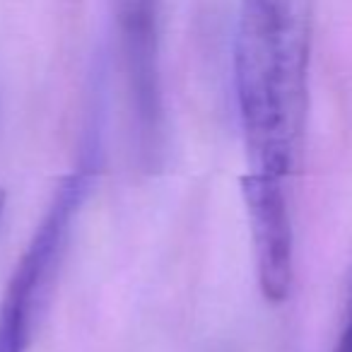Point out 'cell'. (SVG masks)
I'll use <instances>...</instances> for the list:
<instances>
[{"mask_svg": "<svg viewBox=\"0 0 352 352\" xmlns=\"http://www.w3.org/2000/svg\"><path fill=\"white\" fill-rule=\"evenodd\" d=\"M3 210H6V193L0 191V217H3Z\"/></svg>", "mask_w": 352, "mask_h": 352, "instance_id": "8992f818", "label": "cell"}, {"mask_svg": "<svg viewBox=\"0 0 352 352\" xmlns=\"http://www.w3.org/2000/svg\"><path fill=\"white\" fill-rule=\"evenodd\" d=\"M314 0H239L234 41L236 99L285 109L309 97Z\"/></svg>", "mask_w": 352, "mask_h": 352, "instance_id": "6da1fadb", "label": "cell"}, {"mask_svg": "<svg viewBox=\"0 0 352 352\" xmlns=\"http://www.w3.org/2000/svg\"><path fill=\"white\" fill-rule=\"evenodd\" d=\"M333 352H352V297H347V309H345V321H342L340 336L333 347Z\"/></svg>", "mask_w": 352, "mask_h": 352, "instance_id": "5b68a950", "label": "cell"}, {"mask_svg": "<svg viewBox=\"0 0 352 352\" xmlns=\"http://www.w3.org/2000/svg\"><path fill=\"white\" fill-rule=\"evenodd\" d=\"M113 12L138 152L152 166L164 150L162 0H113Z\"/></svg>", "mask_w": 352, "mask_h": 352, "instance_id": "3957f363", "label": "cell"}, {"mask_svg": "<svg viewBox=\"0 0 352 352\" xmlns=\"http://www.w3.org/2000/svg\"><path fill=\"white\" fill-rule=\"evenodd\" d=\"M347 297H352V278H350V292H347Z\"/></svg>", "mask_w": 352, "mask_h": 352, "instance_id": "52a82bcc", "label": "cell"}, {"mask_svg": "<svg viewBox=\"0 0 352 352\" xmlns=\"http://www.w3.org/2000/svg\"><path fill=\"white\" fill-rule=\"evenodd\" d=\"M94 162V155L85 157L78 169L60 179L39 227L8 280L0 299V352H27L34 340V331L49 309L73 227L87 198Z\"/></svg>", "mask_w": 352, "mask_h": 352, "instance_id": "7a4b0ae2", "label": "cell"}, {"mask_svg": "<svg viewBox=\"0 0 352 352\" xmlns=\"http://www.w3.org/2000/svg\"><path fill=\"white\" fill-rule=\"evenodd\" d=\"M241 193L261 294L270 304H280L289 297L294 283V222L287 182L249 171L241 179Z\"/></svg>", "mask_w": 352, "mask_h": 352, "instance_id": "277c9868", "label": "cell"}]
</instances>
